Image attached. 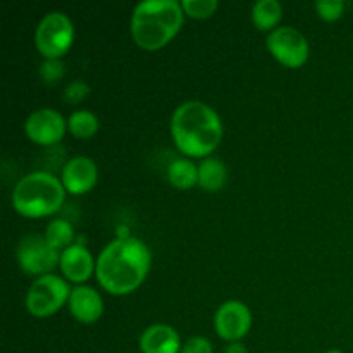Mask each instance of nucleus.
Wrapping results in <instances>:
<instances>
[{"label":"nucleus","mask_w":353,"mask_h":353,"mask_svg":"<svg viewBox=\"0 0 353 353\" xmlns=\"http://www.w3.org/2000/svg\"><path fill=\"white\" fill-rule=\"evenodd\" d=\"M99 117L92 110H74L68 119L69 133L79 140H90L99 131Z\"/></svg>","instance_id":"18"},{"label":"nucleus","mask_w":353,"mask_h":353,"mask_svg":"<svg viewBox=\"0 0 353 353\" xmlns=\"http://www.w3.org/2000/svg\"><path fill=\"white\" fill-rule=\"evenodd\" d=\"M59 268H61L62 274H64L68 281L83 285V283H86L93 276L97 269V262L93 261L88 248L74 243L69 248H65L64 252H61V264H59Z\"/></svg>","instance_id":"12"},{"label":"nucleus","mask_w":353,"mask_h":353,"mask_svg":"<svg viewBox=\"0 0 353 353\" xmlns=\"http://www.w3.org/2000/svg\"><path fill=\"white\" fill-rule=\"evenodd\" d=\"M68 281L61 276L47 274L37 278L31 283L26 293V309L28 312L38 319L54 316L69 302L71 295Z\"/></svg>","instance_id":"6"},{"label":"nucleus","mask_w":353,"mask_h":353,"mask_svg":"<svg viewBox=\"0 0 353 353\" xmlns=\"http://www.w3.org/2000/svg\"><path fill=\"white\" fill-rule=\"evenodd\" d=\"M214 327L221 340L228 343L240 341L252 327V312L240 300H228L214 316Z\"/></svg>","instance_id":"10"},{"label":"nucleus","mask_w":353,"mask_h":353,"mask_svg":"<svg viewBox=\"0 0 353 353\" xmlns=\"http://www.w3.org/2000/svg\"><path fill=\"white\" fill-rule=\"evenodd\" d=\"M69 312L78 323L93 324L102 317L103 300L95 288L79 285L71 290L69 295Z\"/></svg>","instance_id":"13"},{"label":"nucleus","mask_w":353,"mask_h":353,"mask_svg":"<svg viewBox=\"0 0 353 353\" xmlns=\"http://www.w3.org/2000/svg\"><path fill=\"white\" fill-rule=\"evenodd\" d=\"M61 181L68 193L83 195V193H88L99 181V168L93 159L78 155L65 162L62 168Z\"/></svg>","instance_id":"11"},{"label":"nucleus","mask_w":353,"mask_h":353,"mask_svg":"<svg viewBox=\"0 0 353 353\" xmlns=\"http://www.w3.org/2000/svg\"><path fill=\"white\" fill-rule=\"evenodd\" d=\"M268 50L279 64L290 69L302 68L310 54V47L303 33L296 28L279 26L268 34L265 38Z\"/></svg>","instance_id":"8"},{"label":"nucleus","mask_w":353,"mask_h":353,"mask_svg":"<svg viewBox=\"0 0 353 353\" xmlns=\"http://www.w3.org/2000/svg\"><path fill=\"white\" fill-rule=\"evenodd\" d=\"M150 264V250L143 241L117 238L107 243L97 259V281L110 295H130L145 281Z\"/></svg>","instance_id":"1"},{"label":"nucleus","mask_w":353,"mask_h":353,"mask_svg":"<svg viewBox=\"0 0 353 353\" xmlns=\"http://www.w3.org/2000/svg\"><path fill=\"white\" fill-rule=\"evenodd\" d=\"M90 86L88 83L81 81V79H76V81L69 83L64 90V102L71 103V105H76V103L83 102V100L88 97Z\"/></svg>","instance_id":"23"},{"label":"nucleus","mask_w":353,"mask_h":353,"mask_svg":"<svg viewBox=\"0 0 353 353\" xmlns=\"http://www.w3.org/2000/svg\"><path fill=\"white\" fill-rule=\"evenodd\" d=\"M38 74L47 85H52V83H57L64 78L65 65L61 59H45L40 64Z\"/></svg>","instance_id":"21"},{"label":"nucleus","mask_w":353,"mask_h":353,"mask_svg":"<svg viewBox=\"0 0 353 353\" xmlns=\"http://www.w3.org/2000/svg\"><path fill=\"white\" fill-rule=\"evenodd\" d=\"M74 41V26L68 14L48 12L41 17L34 31V45L43 59H61L69 52Z\"/></svg>","instance_id":"5"},{"label":"nucleus","mask_w":353,"mask_h":353,"mask_svg":"<svg viewBox=\"0 0 353 353\" xmlns=\"http://www.w3.org/2000/svg\"><path fill=\"white\" fill-rule=\"evenodd\" d=\"M181 353H214V348L207 338L193 336L186 343H183Z\"/></svg>","instance_id":"24"},{"label":"nucleus","mask_w":353,"mask_h":353,"mask_svg":"<svg viewBox=\"0 0 353 353\" xmlns=\"http://www.w3.org/2000/svg\"><path fill=\"white\" fill-rule=\"evenodd\" d=\"M326 353H343V352L338 350V348H331V350H327Z\"/></svg>","instance_id":"26"},{"label":"nucleus","mask_w":353,"mask_h":353,"mask_svg":"<svg viewBox=\"0 0 353 353\" xmlns=\"http://www.w3.org/2000/svg\"><path fill=\"white\" fill-rule=\"evenodd\" d=\"M168 179L178 190L193 188L199 185V165L190 159H176L168 165Z\"/></svg>","instance_id":"17"},{"label":"nucleus","mask_w":353,"mask_h":353,"mask_svg":"<svg viewBox=\"0 0 353 353\" xmlns=\"http://www.w3.org/2000/svg\"><path fill=\"white\" fill-rule=\"evenodd\" d=\"M228 181V169L221 159L207 157L199 164V186L205 192H219Z\"/></svg>","instance_id":"15"},{"label":"nucleus","mask_w":353,"mask_h":353,"mask_svg":"<svg viewBox=\"0 0 353 353\" xmlns=\"http://www.w3.org/2000/svg\"><path fill=\"white\" fill-rule=\"evenodd\" d=\"M65 199L61 179L47 171H34L23 176L12 192V207L17 214L31 219L57 212Z\"/></svg>","instance_id":"4"},{"label":"nucleus","mask_w":353,"mask_h":353,"mask_svg":"<svg viewBox=\"0 0 353 353\" xmlns=\"http://www.w3.org/2000/svg\"><path fill=\"white\" fill-rule=\"evenodd\" d=\"M43 236L52 248H55L57 252H64L65 248L74 245L72 243L74 241V228L65 219L50 221Z\"/></svg>","instance_id":"19"},{"label":"nucleus","mask_w":353,"mask_h":353,"mask_svg":"<svg viewBox=\"0 0 353 353\" xmlns=\"http://www.w3.org/2000/svg\"><path fill=\"white\" fill-rule=\"evenodd\" d=\"M16 259L24 274L37 278L52 274V271L61 264V254L38 233L21 238L16 248Z\"/></svg>","instance_id":"7"},{"label":"nucleus","mask_w":353,"mask_h":353,"mask_svg":"<svg viewBox=\"0 0 353 353\" xmlns=\"http://www.w3.org/2000/svg\"><path fill=\"white\" fill-rule=\"evenodd\" d=\"M185 21L181 2L143 0L131 14V37L143 50H159L179 33Z\"/></svg>","instance_id":"3"},{"label":"nucleus","mask_w":353,"mask_h":353,"mask_svg":"<svg viewBox=\"0 0 353 353\" xmlns=\"http://www.w3.org/2000/svg\"><path fill=\"white\" fill-rule=\"evenodd\" d=\"M181 338L168 324H152L141 333V353H181Z\"/></svg>","instance_id":"14"},{"label":"nucleus","mask_w":353,"mask_h":353,"mask_svg":"<svg viewBox=\"0 0 353 353\" xmlns=\"http://www.w3.org/2000/svg\"><path fill=\"white\" fill-rule=\"evenodd\" d=\"M181 7L185 10V16L193 19H207L212 16L219 7L217 0H181Z\"/></svg>","instance_id":"20"},{"label":"nucleus","mask_w":353,"mask_h":353,"mask_svg":"<svg viewBox=\"0 0 353 353\" xmlns=\"http://www.w3.org/2000/svg\"><path fill=\"white\" fill-rule=\"evenodd\" d=\"M224 353H248V350H247V347L241 343V341H234V343L228 345Z\"/></svg>","instance_id":"25"},{"label":"nucleus","mask_w":353,"mask_h":353,"mask_svg":"<svg viewBox=\"0 0 353 353\" xmlns=\"http://www.w3.org/2000/svg\"><path fill=\"white\" fill-rule=\"evenodd\" d=\"M283 17V6L278 0H259L252 7V21L259 31H274Z\"/></svg>","instance_id":"16"},{"label":"nucleus","mask_w":353,"mask_h":353,"mask_svg":"<svg viewBox=\"0 0 353 353\" xmlns=\"http://www.w3.org/2000/svg\"><path fill=\"white\" fill-rule=\"evenodd\" d=\"M223 123L216 110L203 102L190 100L172 112L171 137L186 157H207L223 140Z\"/></svg>","instance_id":"2"},{"label":"nucleus","mask_w":353,"mask_h":353,"mask_svg":"<svg viewBox=\"0 0 353 353\" xmlns=\"http://www.w3.org/2000/svg\"><path fill=\"white\" fill-rule=\"evenodd\" d=\"M345 7H347V3L343 0H319V2H316L317 16L327 23L340 19L343 16Z\"/></svg>","instance_id":"22"},{"label":"nucleus","mask_w":353,"mask_h":353,"mask_svg":"<svg viewBox=\"0 0 353 353\" xmlns=\"http://www.w3.org/2000/svg\"><path fill=\"white\" fill-rule=\"evenodd\" d=\"M68 130V121L62 117L61 112L43 107L28 116L24 123V133L30 141L40 145V147H52L57 145L64 138Z\"/></svg>","instance_id":"9"}]
</instances>
